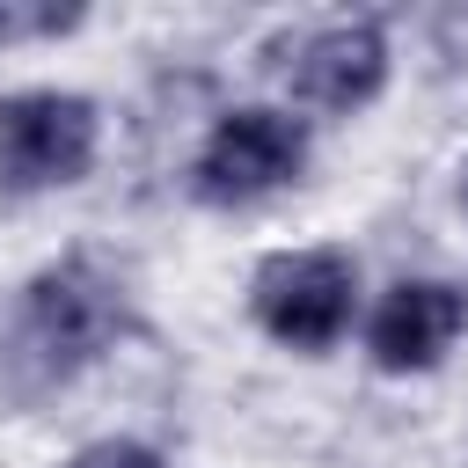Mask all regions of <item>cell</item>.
<instances>
[{
  "label": "cell",
  "mask_w": 468,
  "mask_h": 468,
  "mask_svg": "<svg viewBox=\"0 0 468 468\" xmlns=\"http://www.w3.org/2000/svg\"><path fill=\"white\" fill-rule=\"evenodd\" d=\"M117 336H124L117 278H102L88 256H58L22 285V314H15V336H7V388L22 402L51 395L88 358H102Z\"/></svg>",
  "instance_id": "6da1fadb"
},
{
  "label": "cell",
  "mask_w": 468,
  "mask_h": 468,
  "mask_svg": "<svg viewBox=\"0 0 468 468\" xmlns=\"http://www.w3.org/2000/svg\"><path fill=\"white\" fill-rule=\"evenodd\" d=\"M102 117L73 88H15L0 95V183L7 190H58L95 168Z\"/></svg>",
  "instance_id": "7a4b0ae2"
},
{
  "label": "cell",
  "mask_w": 468,
  "mask_h": 468,
  "mask_svg": "<svg viewBox=\"0 0 468 468\" xmlns=\"http://www.w3.org/2000/svg\"><path fill=\"white\" fill-rule=\"evenodd\" d=\"M351 300H358V263L344 249H285L249 285L256 322L292 351H329L351 329Z\"/></svg>",
  "instance_id": "3957f363"
},
{
  "label": "cell",
  "mask_w": 468,
  "mask_h": 468,
  "mask_svg": "<svg viewBox=\"0 0 468 468\" xmlns=\"http://www.w3.org/2000/svg\"><path fill=\"white\" fill-rule=\"evenodd\" d=\"M300 161H307L300 117H285L271 102L227 110L197 146V197L205 205H256V197L285 190L300 176Z\"/></svg>",
  "instance_id": "277c9868"
},
{
  "label": "cell",
  "mask_w": 468,
  "mask_h": 468,
  "mask_svg": "<svg viewBox=\"0 0 468 468\" xmlns=\"http://www.w3.org/2000/svg\"><path fill=\"white\" fill-rule=\"evenodd\" d=\"M461 329H468V292L461 285H446V278H402L373 307L366 351H373L380 373H431L453 351Z\"/></svg>",
  "instance_id": "5b68a950"
},
{
  "label": "cell",
  "mask_w": 468,
  "mask_h": 468,
  "mask_svg": "<svg viewBox=\"0 0 468 468\" xmlns=\"http://www.w3.org/2000/svg\"><path fill=\"white\" fill-rule=\"evenodd\" d=\"M380 80H388V37H380L373 15L314 29L285 66L292 102H307V110H366L380 95Z\"/></svg>",
  "instance_id": "8992f818"
},
{
  "label": "cell",
  "mask_w": 468,
  "mask_h": 468,
  "mask_svg": "<svg viewBox=\"0 0 468 468\" xmlns=\"http://www.w3.org/2000/svg\"><path fill=\"white\" fill-rule=\"evenodd\" d=\"M58 29H80V7H0V44L58 37Z\"/></svg>",
  "instance_id": "52a82bcc"
},
{
  "label": "cell",
  "mask_w": 468,
  "mask_h": 468,
  "mask_svg": "<svg viewBox=\"0 0 468 468\" xmlns=\"http://www.w3.org/2000/svg\"><path fill=\"white\" fill-rule=\"evenodd\" d=\"M66 468H161V453L139 446V439H95V446H80Z\"/></svg>",
  "instance_id": "ba28073f"
},
{
  "label": "cell",
  "mask_w": 468,
  "mask_h": 468,
  "mask_svg": "<svg viewBox=\"0 0 468 468\" xmlns=\"http://www.w3.org/2000/svg\"><path fill=\"white\" fill-rule=\"evenodd\" d=\"M461 205H468V168H461Z\"/></svg>",
  "instance_id": "9c48e42d"
}]
</instances>
